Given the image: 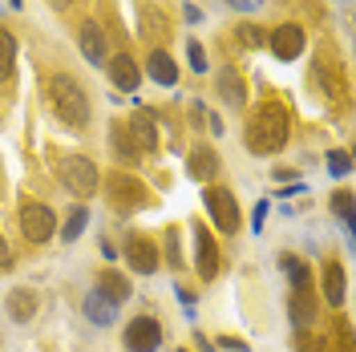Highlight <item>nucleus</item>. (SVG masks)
I'll use <instances>...</instances> for the list:
<instances>
[{"instance_id":"f257e3e1","label":"nucleus","mask_w":356,"mask_h":352,"mask_svg":"<svg viewBox=\"0 0 356 352\" xmlns=\"http://www.w3.org/2000/svg\"><path fill=\"white\" fill-rule=\"evenodd\" d=\"M288 134H291V122H288V110L280 102H264L255 106L251 118H247V150L251 154H280L288 146Z\"/></svg>"},{"instance_id":"f03ea898","label":"nucleus","mask_w":356,"mask_h":352,"mask_svg":"<svg viewBox=\"0 0 356 352\" xmlns=\"http://www.w3.org/2000/svg\"><path fill=\"white\" fill-rule=\"evenodd\" d=\"M49 106H53V113L65 122L69 130H86L89 126V97H86V89H81L77 77L53 73L49 77Z\"/></svg>"},{"instance_id":"7ed1b4c3","label":"nucleus","mask_w":356,"mask_h":352,"mask_svg":"<svg viewBox=\"0 0 356 352\" xmlns=\"http://www.w3.org/2000/svg\"><path fill=\"white\" fill-rule=\"evenodd\" d=\"M280 264L288 271L291 280V296H288V316L296 328H312V320H316V312H320V300H316V287H312V271L304 259H296V255H280Z\"/></svg>"},{"instance_id":"20e7f679","label":"nucleus","mask_w":356,"mask_h":352,"mask_svg":"<svg viewBox=\"0 0 356 352\" xmlns=\"http://www.w3.org/2000/svg\"><path fill=\"white\" fill-rule=\"evenodd\" d=\"M57 178H61L77 198L97 195V182H102L97 166H93V158H86V154H61L57 158Z\"/></svg>"},{"instance_id":"39448f33","label":"nucleus","mask_w":356,"mask_h":352,"mask_svg":"<svg viewBox=\"0 0 356 352\" xmlns=\"http://www.w3.org/2000/svg\"><path fill=\"white\" fill-rule=\"evenodd\" d=\"M106 195H110V202L118 207V211H126V215H134V211H146L150 207V191H146V182H138L134 175H106Z\"/></svg>"},{"instance_id":"423d86ee","label":"nucleus","mask_w":356,"mask_h":352,"mask_svg":"<svg viewBox=\"0 0 356 352\" xmlns=\"http://www.w3.org/2000/svg\"><path fill=\"white\" fill-rule=\"evenodd\" d=\"M202 202H207L211 223H215L219 231H227V235H235V231H239L243 215H239V198H235L231 186H207V191H202Z\"/></svg>"},{"instance_id":"0eeeda50","label":"nucleus","mask_w":356,"mask_h":352,"mask_svg":"<svg viewBox=\"0 0 356 352\" xmlns=\"http://www.w3.org/2000/svg\"><path fill=\"white\" fill-rule=\"evenodd\" d=\"M21 231L29 243H49L57 235V215L44 202H24L21 207Z\"/></svg>"},{"instance_id":"6e6552de","label":"nucleus","mask_w":356,"mask_h":352,"mask_svg":"<svg viewBox=\"0 0 356 352\" xmlns=\"http://www.w3.org/2000/svg\"><path fill=\"white\" fill-rule=\"evenodd\" d=\"M267 45H271V53L280 57V61H296L300 53H304V45H308V33H304V24H280V29H271L267 33Z\"/></svg>"},{"instance_id":"1a4fd4ad","label":"nucleus","mask_w":356,"mask_h":352,"mask_svg":"<svg viewBox=\"0 0 356 352\" xmlns=\"http://www.w3.org/2000/svg\"><path fill=\"white\" fill-rule=\"evenodd\" d=\"M162 344V324L154 316H138L126 324V349L130 352H158Z\"/></svg>"},{"instance_id":"9d476101","label":"nucleus","mask_w":356,"mask_h":352,"mask_svg":"<svg viewBox=\"0 0 356 352\" xmlns=\"http://www.w3.org/2000/svg\"><path fill=\"white\" fill-rule=\"evenodd\" d=\"M195 267H199L202 280H215L219 275V243H215V235L202 227V223H195Z\"/></svg>"},{"instance_id":"9b49d317","label":"nucleus","mask_w":356,"mask_h":352,"mask_svg":"<svg viewBox=\"0 0 356 352\" xmlns=\"http://www.w3.org/2000/svg\"><path fill=\"white\" fill-rule=\"evenodd\" d=\"M106 73H110V81L122 93H138V86H142V69H138V61H134L130 53L106 57Z\"/></svg>"},{"instance_id":"f8f14e48","label":"nucleus","mask_w":356,"mask_h":352,"mask_svg":"<svg viewBox=\"0 0 356 352\" xmlns=\"http://www.w3.org/2000/svg\"><path fill=\"white\" fill-rule=\"evenodd\" d=\"M126 259H130V267L138 275H154L158 271V247L146 239V235H130V239H126Z\"/></svg>"},{"instance_id":"ddd939ff","label":"nucleus","mask_w":356,"mask_h":352,"mask_svg":"<svg viewBox=\"0 0 356 352\" xmlns=\"http://www.w3.org/2000/svg\"><path fill=\"white\" fill-rule=\"evenodd\" d=\"M126 130H130L138 154H154V150H158V126H154V118H150L146 110L134 113L130 122H126Z\"/></svg>"},{"instance_id":"4468645a","label":"nucleus","mask_w":356,"mask_h":352,"mask_svg":"<svg viewBox=\"0 0 356 352\" xmlns=\"http://www.w3.org/2000/svg\"><path fill=\"white\" fill-rule=\"evenodd\" d=\"M219 154L211 150V146H195L191 150V158H186V175L195 178V182H211V178L219 175Z\"/></svg>"},{"instance_id":"2eb2a0df","label":"nucleus","mask_w":356,"mask_h":352,"mask_svg":"<svg viewBox=\"0 0 356 352\" xmlns=\"http://www.w3.org/2000/svg\"><path fill=\"white\" fill-rule=\"evenodd\" d=\"M77 45H81V53H86L89 65H106V33L93 21H86L77 29Z\"/></svg>"},{"instance_id":"dca6fc26","label":"nucleus","mask_w":356,"mask_h":352,"mask_svg":"<svg viewBox=\"0 0 356 352\" xmlns=\"http://www.w3.org/2000/svg\"><path fill=\"white\" fill-rule=\"evenodd\" d=\"M320 296L328 300V308H340L344 304V267L336 264V259H328L324 271H320Z\"/></svg>"},{"instance_id":"f3484780","label":"nucleus","mask_w":356,"mask_h":352,"mask_svg":"<svg viewBox=\"0 0 356 352\" xmlns=\"http://www.w3.org/2000/svg\"><path fill=\"white\" fill-rule=\"evenodd\" d=\"M37 304H41V300H37V291H33V287H13V291H8V300H4V308H8V316H13L17 324L33 320V316H37Z\"/></svg>"},{"instance_id":"a211bd4d","label":"nucleus","mask_w":356,"mask_h":352,"mask_svg":"<svg viewBox=\"0 0 356 352\" xmlns=\"http://www.w3.org/2000/svg\"><path fill=\"white\" fill-rule=\"evenodd\" d=\"M86 320L97 324V328H110L113 320H118V304H110V300L97 296V291H89L86 296Z\"/></svg>"},{"instance_id":"6ab92c4d","label":"nucleus","mask_w":356,"mask_h":352,"mask_svg":"<svg viewBox=\"0 0 356 352\" xmlns=\"http://www.w3.org/2000/svg\"><path fill=\"white\" fill-rule=\"evenodd\" d=\"M97 296H106L110 304H122L126 296H130V280L122 275V271H102L97 275V287H93Z\"/></svg>"},{"instance_id":"aec40b11","label":"nucleus","mask_w":356,"mask_h":352,"mask_svg":"<svg viewBox=\"0 0 356 352\" xmlns=\"http://www.w3.org/2000/svg\"><path fill=\"white\" fill-rule=\"evenodd\" d=\"M146 73L154 77L158 86H175V81H178L175 57H170V53H162V49H158V53H150V61H146Z\"/></svg>"},{"instance_id":"412c9836","label":"nucleus","mask_w":356,"mask_h":352,"mask_svg":"<svg viewBox=\"0 0 356 352\" xmlns=\"http://www.w3.org/2000/svg\"><path fill=\"white\" fill-rule=\"evenodd\" d=\"M13 69H17V37L8 29H0V86L13 81Z\"/></svg>"},{"instance_id":"4be33fe9","label":"nucleus","mask_w":356,"mask_h":352,"mask_svg":"<svg viewBox=\"0 0 356 352\" xmlns=\"http://www.w3.org/2000/svg\"><path fill=\"white\" fill-rule=\"evenodd\" d=\"M113 150H118V158L122 162H138V146H134L130 130H126V122H113V134H110Z\"/></svg>"},{"instance_id":"5701e85b","label":"nucleus","mask_w":356,"mask_h":352,"mask_svg":"<svg viewBox=\"0 0 356 352\" xmlns=\"http://www.w3.org/2000/svg\"><path fill=\"white\" fill-rule=\"evenodd\" d=\"M219 93H222V102H231V106H243V77L239 73H231V69H222L219 73Z\"/></svg>"},{"instance_id":"b1692460","label":"nucleus","mask_w":356,"mask_h":352,"mask_svg":"<svg viewBox=\"0 0 356 352\" xmlns=\"http://www.w3.org/2000/svg\"><path fill=\"white\" fill-rule=\"evenodd\" d=\"M332 215L340 223H344V231L353 235V227H356V211H353V191H336L332 195Z\"/></svg>"},{"instance_id":"393cba45","label":"nucleus","mask_w":356,"mask_h":352,"mask_svg":"<svg viewBox=\"0 0 356 352\" xmlns=\"http://www.w3.org/2000/svg\"><path fill=\"white\" fill-rule=\"evenodd\" d=\"M86 223H89V211H86V207H73V211H69V219L61 223L57 231H61V239H65V243H73V239H81Z\"/></svg>"},{"instance_id":"a878e982","label":"nucleus","mask_w":356,"mask_h":352,"mask_svg":"<svg viewBox=\"0 0 356 352\" xmlns=\"http://www.w3.org/2000/svg\"><path fill=\"white\" fill-rule=\"evenodd\" d=\"M235 37L247 45V49H264L267 45V33H264V24H255V21H243L239 29H235Z\"/></svg>"},{"instance_id":"bb28decb","label":"nucleus","mask_w":356,"mask_h":352,"mask_svg":"<svg viewBox=\"0 0 356 352\" xmlns=\"http://www.w3.org/2000/svg\"><path fill=\"white\" fill-rule=\"evenodd\" d=\"M296 352H328V344L320 336H312L308 328H296Z\"/></svg>"},{"instance_id":"cd10ccee","label":"nucleus","mask_w":356,"mask_h":352,"mask_svg":"<svg viewBox=\"0 0 356 352\" xmlns=\"http://www.w3.org/2000/svg\"><path fill=\"white\" fill-rule=\"evenodd\" d=\"M348 170H353V158L344 154V150H332V154H328V175L344 178V175H348Z\"/></svg>"},{"instance_id":"c85d7f7f","label":"nucleus","mask_w":356,"mask_h":352,"mask_svg":"<svg viewBox=\"0 0 356 352\" xmlns=\"http://www.w3.org/2000/svg\"><path fill=\"white\" fill-rule=\"evenodd\" d=\"M186 57H191V69H195V73H207V53H202L199 41L186 45Z\"/></svg>"},{"instance_id":"c756f323","label":"nucleus","mask_w":356,"mask_h":352,"mask_svg":"<svg viewBox=\"0 0 356 352\" xmlns=\"http://www.w3.org/2000/svg\"><path fill=\"white\" fill-rule=\"evenodd\" d=\"M267 211H271V207H267V198H264V202H255V211H251V227H255V231H264Z\"/></svg>"},{"instance_id":"7c9ffc66","label":"nucleus","mask_w":356,"mask_h":352,"mask_svg":"<svg viewBox=\"0 0 356 352\" xmlns=\"http://www.w3.org/2000/svg\"><path fill=\"white\" fill-rule=\"evenodd\" d=\"M166 251H170V267H182V255H178V243H175V231H166Z\"/></svg>"},{"instance_id":"2f4dec72","label":"nucleus","mask_w":356,"mask_h":352,"mask_svg":"<svg viewBox=\"0 0 356 352\" xmlns=\"http://www.w3.org/2000/svg\"><path fill=\"white\" fill-rule=\"evenodd\" d=\"M219 349H227V352H247V344H243V340H235V336H219Z\"/></svg>"},{"instance_id":"473e14b6","label":"nucleus","mask_w":356,"mask_h":352,"mask_svg":"<svg viewBox=\"0 0 356 352\" xmlns=\"http://www.w3.org/2000/svg\"><path fill=\"white\" fill-rule=\"evenodd\" d=\"M8 267H13V251H8V243L0 235V271H8Z\"/></svg>"},{"instance_id":"72a5a7b5","label":"nucleus","mask_w":356,"mask_h":352,"mask_svg":"<svg viewBox=\"0 0 356 352\" xmlns=\"http://www.w3.org/2000/svg\"><path fill=\"white\" fill-rule=\"evenodd\" d=\"M296 191H304V182H291V186H284V191H280V198H291Z\"/></svg>"},{"instance_id":"f704fd0d","label":"nucleus","mask_w":356,"mask_h":352,"mask_svg":"<svg viewBox=\"0 0 356 352\" xmlns=\"http://www.w3.org/2000/svg\"><path fill=\"white\" fill-rule=\"evenodd\" d=\"M97 251H102L106 259H118V255H113V243H110V239H102V247H97Z\"/></svg>"},{"instance_id":"c9c22d12","label":"nucleus","mask_w":356,"mask_h":352,"mask_svg":"<svg viewBox=\"0 0 356 352\" xmlns=\"http://www.w3.org/2000/svg\"><path fill=\"white\" fill-rule=\"evenodd\" d=\"M49 4H53V8H69V4H73V0H49Z\"/></svg>"},{"instance_id":"e433bc0d","label":"nucleus","mask_w":356,"mask_h":352,"mask_svg":"<svg viewBox=\"0 0 356 352\" xmlns=\"http://www.w3.org/2000/svg\"><path fill=\"white\" fill-rule=\"evenodd\" d=\"M235 4H239V8H255V0H235Z\"/></svg>"},{"instance_id":"4c0bfd02","label":"nucleus","mask_w":356,"mask_h":352,"mask_svg":"<svg viewBox=\"0 0 356 352\" xmlns=\"http://www.w3.org/2000/svg\"><path fill=\"white\" fill-rule=\"evenodd\" d=\"M8 4H13V8H21V4H24V0H8Z\"/></svg>"}]
</instances>
